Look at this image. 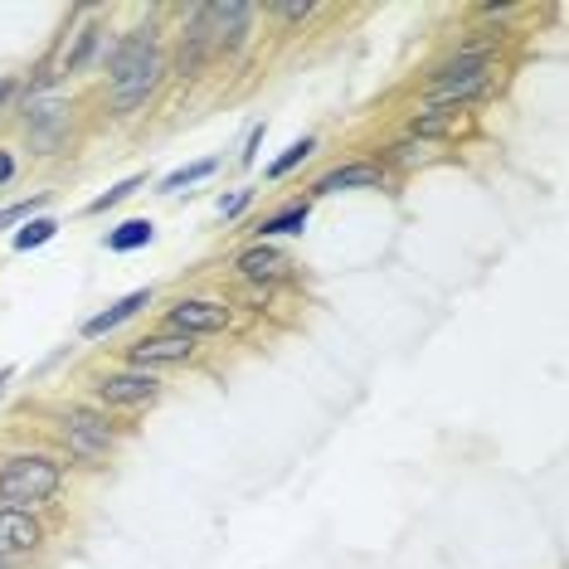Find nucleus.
Masks as SVG:
<instances>
[{
	"label": "nucleus",
	"instance_id": "1",
	"mask_svg": "<svg viewBox=\"0 0 569 569\" xmlns=\"http://www.w3.org/2000/svg\"><path fill=\"white\" fill-rule=\"evenodd\" d=\"M157 78H161L157 45H151L147 29H137V35H127L117 45V54H112V108L117 112L141 108V102L151 98V88H157Z\"/></svg>",
	"mask_w": 569,
	"mask_h": 569
},
{
	"label": "nucleus",
	"instance_id": "2",
	"mask_svg": "<svg viewBox=\"0 0 569 569\" xmlns=\"http://www.w3.org/2000/svg\"><path fill=\"white\" fill-rule=\"evenodd\" d=\"M64 472H59L54 458H10L0 468V502L10 511H25V506H45L49 496L59 492Z\"/></svg>",
	"mask_w": 569,
	"mask_h": 569
},
{
	"label": "nucleus",
	"instance_id": "3",
	"mask_svg": "<svg viewBox=\"0 0 569 569\" xmlns=\"http://www.w3.org/2000/svg\"><path fill=\"white\" fill-rule=\"evenodd\" d=\"M64 438H69V453H74V458H83V462L108 458V448H112L108 423L92 419V413H83V409H74V413L64 419Z\"/></svg>",
	"mask_w": 569,
	"mask_h": 569
},
{
	"label": "nucleus",
	"instance_id": "4",
	"mask_svg": "<svg viewBox=\"0 0 569 569\" xmlns=\"http://www.w3.org/2000/svg\"><path fill=\"white\" fill-rule=\"evenodd\" d=\"M161 395V380L151 370H127V375H108L98 385L102 405H151Z\"/></svg>",
	"mask_w": 569,
	"mask_h": 569
},
{
	"label": "nucleus",
	"instance_id": "5",
	"mask_svg": "<svg viewBox=\"0 0 569 569\" xmlns=\"http://www.w3.org/2000/svg\"><path fill=\"white\" fill-rule=\"evenodd\" d=\"M230 326V307L224 302H175L171 307V331L175 336H205V331Z\"/></svg>",
	"mask_w": 569,
	"mask_h": 569
},
{
	"label": "nucleus",
	"instance_id": "6",
	"mask_svg": "<svg viewBox=\"0 0 569 569\" xmlns=\"http://www.w3.org/2000/svg\"><path fill=\"white\" fill-rule=\"evenodd\" d=\"M195 346L190 336H147L132 346V366L137 370H157V366H181V360H190Z\"/></svg>",
	"mask_w": 569,
	"mask_h": 569
},
{
	"label": "nucleus",
	"instance_id": "7",
	"mask_svg": "<svg viewBox=\"0 0 569 569\" xmlns=\"http://www.w3.org/2000/svg\"><path fill=\"white\" fill-rule=\"evenodd\" d=\"M39 545V525L29 511H10V506H0V560L5 555H25Z\"/></svg>",
	"mask_w": 569,
	"mask_h": 569
},
{
	"label": "nucleus",
	"instance_id": "8",
	"mask_svg": "<svg viewBox=\"0 0 569 569\" xmlns=\"http://www.w3.org/2000/svg\"><path fill=\"white\" fill-rule=\"evenodd\" d=\"M234 268H239L244 277H253V283H273V277L287 273V253H277L273 244H253L234 258Z\"/></svg>",
	"mask_w": 569,
	"mask_h": 569
},
{
	"label": "nucleus",
	"instance_id": "9",
	"mask_svg": "<svg viewBox=\"0 0 569 569\" xmlns=\"http://www.w3.org/2000/svg\"><path fill=\"white\" fill-rule=\"evenodd\" d=\"M141 307H151V293H127L122 302H112L108 312L88 317V322H83V336H108V331H117L122 322H132Z\"/></svg>",
	"mask_w": 569,
	"mask_h": 569
},
{
	"label": "nucleus",
	"instance_id": "10",
	"mask_svg": "<svg viewBox=\"0 0 569 569\" xmlns=\"http://www.w3.org/2000/svg\"><path fill=\"white\" fill-rule=\"evenodd\" d=\"M385 175H380V165H341V171H331L317 181V195H336V190H356V185H380Z\"/></svg>",
	"mask_w": 569,
	"mask_h": 569
},
{
	"label": "nucleus",
	"instance_id": "11",
	"mask_svg": "<svg viewBox=\"0 0 569 569\" xmlns=\"http://www.w3.org/2000/svg\"><path fill=\"white\" fill-rule=\"evenodd\" d=\"M151 239H157V224L151 220H127V224H117V230L108 234V248L112 253H132V248H147Z\"/></svg>",
	"mask_w": 569,
	"mask_h": 569
},
{
	"label": "nucleus",
	"instance_id": "12",
	"mask_svg": "<svg viewBox=\"0 0 569 569\" xmlns=\"http://www.w3.org/2000/svg\"><path fill=\"white\" fill-rule=\"evenodd\" d=\"M307 230V205H293V210L273 214V220L258 224V239H273V234H302Z\"/></svg>",
	"mask_w": 569,
	"mask_h": 569
},
{
	"label": "nucleus",
	"instance_id": "13",
	"mask_svg": "<svg viewBox=\"0 0 569 569\" xmlns=\"http://www.w3.org/2000/svg\"><path fill=\"white\" fill-rule=\"evenodd\" d=\"M214 165L220 161H195V165H181V171H171L161 181V195H175V190H185V185H195V181H205V175H214Z\"/></svg>",
	"mask_w": 569,
	"mask_h": 569
},
{
	"label": "nucleus",
	"instance_id": "14",
	"mask_svg": "<svg viewBox=\"0 0 569 569\" xmlns=\"http://www.w3.org/2000/svg\"><path fill=\"white\" fill-rule=\"evenodd\" d=\"M487 88V78H468V83H433V102H468Z\"/></svg>",
	"mask_w": 569,
	"mask_h": 569
},
{
	"label": "nucleus",
	"instance_id": "15",
	"mask_svg": "<svg viewBox=\"0 0 569 569\" xmlns=\"http://www.w3.org/2000/svg\"><path fill=\"white\" fill-rule=\"evenodd\" d=\"M141 185H147V175H127V181H122V185H112L108 195H98V200L88 205V214H102V210H112V205H122V200H127V195H137Z\"/></svg>",
	"mask_w": 569,
	"mask_h": 569
},
{
	"label": "nucleus",
	"instance_id": "16",
	"mask_svg": "<svg viewBox=\"0 0 569 569\" xmlns=\"http://www.w3.org/2000/svg\"><path fill=\"white\" fill-rule=\"evenodd\" d=\"M54 230H59L54 220H29L25 230L15 234V248H39V244H49V239H54Z\"/></svg>",
	"mask_w": 569,
	"mask_h": 569
},
{
	"label": "nucleus",
	"instance_id": "17",
	"mask_svg": "<svg viewBox=\"0 0 569 569\" xmlns=\"http://www.w3.org/2000/svg\"><path fill=\"white\" fill-rule=\"evenodd\" d=\"M92 49H98V29H83V35H78V45L64 54V74H78V69L88 64V54H92Z\"/></svg>",
	"mask_w": 569,
	"mask_h": 569
},
{
	"label": "nucleus",
	"instance_id": "18",
	"mask_svg": "<svg viewBox=\"0 0 569 569\" xmlns=\"http://www.w3.org/2000/svg\"><path fill=\"white\" fill-rule=\"evenodd\" d=\"M453 112H429V117H413V137H443V132H453Z\"/></svg>",
	"mask_w": 569,
	"mask_h": 569
},
{
	"label": "nucleus",
	"instance_id": "19",
	"mask_svg": "<svg viewBox=\"0 0 569 569\" xmlns=\"http://www.w3.org/2000/svg\"><path fill=\"white\" fill-rule=\"evenodd\" d=\"M312 151H317V141H312V137H302V141H293V147H287V151H283V157H277V161H273V171H268V175H287V171H293V165H297V161H307V157H312Z\"/></svg>",
	"mask_w": 569,
	"mask_h": 569
},
{
	"label": "nucleus",
	"instance_id": "20",
	"mask_svg": "<svg viewBox=\"0 0 569 569\" xmlns=\"http://www.w3.org/2000/svg\"><path fill=\"white\" fill-rule=\"evenodd\" d=\"M45 205H49V190H45V195H35V200H20V205H10V210H0V230H10V224L29 220V214L45 210Z\"/></svg>",
	"mask_w": 569,
	"mask_h": 569
},
{
	"label": "nucleus",
	"instance_id": "21",
	"mask_svg": "<svg viewBox=\"0 0 569 569\" xmlns=\"http://www.w3.org/2000/svg\"><path fill=\"white\" fill-rule=\"evenodd\" d=\"M277 20H307L312 15V0H277V5H268Z\"/></svg>",
	"mask_w": 569,
	"mask_h": 569
},
{
	"label": "nucleus",
	"instance_id": "22",
	"mask_svg": "<svg viewBox=\"0 0 569 569\" xmlns=\"http://www.w3.org/2000/svg\"><path fill=\"white\" fill-rule=\"evenodd\" d=\"M253 200V190H239V195H230V200H220V214L224 220H234V214H244V205Z\"/></svg>",
	"mask_w": 569,
	"mask_h": 569
},
{
	"label": "nucleus",
	"instance_id": "23",
	"mask_svg": "<svg viewBox=\"0 0 569 569\" xmlns=\"http://www.w3.org/2000/svg\"><path fill=\"white\" fill-rule=\"evenodd\" d=\"M10 175H15V161H10V157H5V151H0V185H5V181H10Z\"/></svg>",
	"mask_w": 569,
	"mask_h": 569
},
{
	"label": "nucleus",
	"instance_id": "24",
	"mask_svg": "<svg viewBox=\"0 0 569 569\" xmlns=\"http://www.w3.org/2000/svg\"><path fill=\"white\" fill-rule=\"evenodd\" d=\"M10 375H15V370H0V389H5V385H10Z\"/></svg>",
	"mask_w": 569,
	"mask_h": 569
}]
</instances>
